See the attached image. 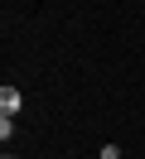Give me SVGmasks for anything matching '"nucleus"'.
<instances>
[{"label":"nucleus","mask_w":145,"mask_h":159,"mask_svg":"<svg viewBox=\"0 0 145 159\" xmlns=\"http://www.w3.org/2000/svg\"><path fill=\"white\" fill-rule=\"evenodd\" d=\"M19 106H24V97H19V87H15V82H5V87H0V116H15Z\"/></svg>","instance_id":"1"},{"label":"nucleus","mask_w":145,"mask_h":159,"mask_svg":"<svg viewBox=\"0 0 145 159\" xmlns=\"http://www.w3.org/2000/svg\"><path fill=\"white\" fill-rule=\"evenodd\" d=\"M5 159H15V154H5Z\"/></svg>","instance_id":"2"}]
</instances>
